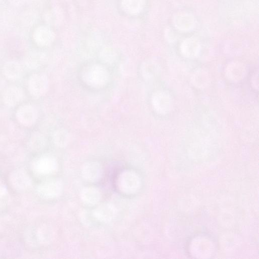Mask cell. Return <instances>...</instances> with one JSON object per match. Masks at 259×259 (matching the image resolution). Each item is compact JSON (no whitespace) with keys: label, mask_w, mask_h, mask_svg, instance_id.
<instances>
[{"label":"cell","mask_w":259,"mask_h":259,"mask_svg":"<svg viewBox=\"0 0 259 259\" xmlns=\"http://www.w3.org/2000/svg\"><path fill=\"white\" fill-rule=\"evenodd\" d=\"M155 110L161 114H166L171 109L172 103L170 95L164 91H158L154 94L152 99Z\"/></svg>","instance_id":"ba28073f"},{"label":"cell","mask_w":259,"mask_h":259,"mask_svg":"<svg viewBox=\"0 0 259 259\" xmlns=\"http://www.w3.org/2000/svg\"><path fill=\"white\" fill-rule=\"evenodd\" d=\"M118 189L123 193L132 195L139 191L142 186L140 176L135 172L125 170L121 172L117 179Z\"/></svg>","instance_id":"6da1fadb"},{"label":"cell","mask_w":259,"mask_h":259,"mask_svg":"<svg viewBox=\"0 0 259 259\" xmlns=\"http://www.w3.org/2000/svg\"><path fill=\"white\" fill-rule=\"evenodd\" d=\"M12 186L17 190L24 191L32 185V181L27 172L24 169H19L14 171L10 176Z\"/></svg>","instance_id":"8992f818"},{"label":"cell","mask_w":259,"mask_h":259,"mask_svg":"<svg viewBox=\"0 0 259 259\" xmlns=\"http://www.w3.org/2000/svg\"><path fill=\"white\" fill-rule=\"evenodd\" d=\"M175 25L182 31H187L191 29L194 25V20L188 15L182 14L176 17Z\"/></svg>","instance_id":"e0dca14e"},{"label":"cell","mask_w":259,"mask_h":259,"mask_svg":"<svg viewBox=\"0 0 259 259\" xmlns=\"http://www.w3.org/2000/svg\"><path fill=\"white\" fill-rule=\"evenodd\" d=\"M53 140L54 143L59 147H66L69 141V134L63 131V130H60L55 133L53 137Z\"/></svg>","instance_id":"ac0fdd59"},{"label":"cell","mask_w":259,"mask_h":259,"mask_svg":"<svg viewBox=\"0 0 259 259\" xmlns=\"http://www.w3.org/2000/svg\"><path fill=\"white\" fill-rule=\"evenodd\" d=\"M16 116L20 123L25 126H30L36 122L38 112L34 106L26 104L21 106L18 109Z\"/></svg>","instance_id":"52a82bcc"},{"label":"cell","mask_w":259,"mask_h":259,"mask_svg":"<svg viewBox=\"0 0 259 259\" xmlns=\"http://www.w3.org/2000/svg\"><path fill=\"white\" fill-rule=\"evenodd\" d=\"M245 67L239 63L230 64L226 70V75L228 78L234 82L242 80L245 77Z\"/></svg>","instance_id":"9a60e30c"},{"label":"cell","mask_w":259,"mask_h":259,"mask_svg":"<svg viewBox=\"0 0 259 259\" xmlns=\"http://www.w3.org/2000/svg\"><path fill=\"white\" fill-rule=\"evenodd\" d=\"M33 170L37 174L47 175L54 173L58 168L56 160L51 156H43L33 164Z\"/></svg>","instance_id":"277c9868"},{"label":"cell","mask_w":259,"mask_h":259,"mask_svg":"<svg viewBox=\"0 0 259 259\" xmlns=\"http://www.w3.org/2000/svg\"><path fill=\"white\" fill-rule=\"evenodd\" d=\"M3 71L7 78L15 81L22 76L23 73V68L20 63L17 61H10L4 66Z\"/></svg>","instance_id":"4fadbf2b"},{"label":"cell","mask_w":259,"mask_h":259,"mask_svg":"<svg viewBox=\"0 0 259 259\" xmlns=\"http://www.w3.org/2000/svg\"><path fill=\"white\" fill-rule=\"evenodd\" d=\"M80 197L84 204L88 205H94L100 201L101 194L97 188L88 186L82 190Z\"/></svg>","instance_id":"7c38bea8"},{"label":"cell","mask_w":259,"mask_h":259,"mask_svg":"<svg viewBox=\"0 0 259 259\" xmlns=\"http://www.w3.org/2000/svg\"><path fill=\"white\" fill-rule=\"evenodd\" d=\"M9 193L4 181L0 178V207H4L9 202Z\"/></svg>","instance_id":"d6986e66"},{"label":"cell","mask_w":259,"mask_h":259,"mask_svg":"<svg viewBox=\"0 0 259 259\" xmlns=\"http://www.w3.org/2000/svg\"><path fill=\"white\" fill-rule=\"evenodd\" d=\"M103 169L101 165L95 162L85 164L82 170V174L85 180L91 182L98 181L102 177Z\"/></svg>","instance_id":"30bf717a"},{"label":"cell","mask_w":259,"mask_h":259,"mask_svg":"<svg viewBox=\"0 0 259 259\" xmlns=\"http://www.w3.org/2000/svg\"><path fill=\"white\" fill-rule=\"evenodd\" d=\"M24 97L23 90L16 86L8 87L3 94L4 103L9 107L16 106L23 100Z\"/></svg>","instance_id":"8fae6325"},{"label":"cell","mask_w":259,"mask_h":259,"mask_svg":"<svg viewBox=\"0 0 259 259\" xmlns=\"http://www.w3.org/2000/svg\"><path fill=\"white\" fill-rule=\"evenodd\" d=\"M204 72H198L197 74L195 75L194 80L195 84L197 85L198 87H205L208 83V81L209 79H207V73H205L203 75Z\"/></svg>","instance_id":"ffe728a7"},{"label":"cell","mask_w":259,"mask_h":259,"mask_svg":"<svg viewBox=\"0 0 259 259\" xmlns=\"http://www.w3.org/2000/svg\"><path fill=\"white\" fill-rule=\"evenodd\" d=\"M92 213L96 220L107 223L110 222L115 217L116 210L112 204L105 203L97 207Z\"/></svg>","instance_id":"9c48e42d"},{"label":"cell","mask_w":259,"mask_h":259,"mask_svg":"<svg viewBox=\"0 0 259 259\" xmlns=\"http://www.w3.org/2000/svg\"><path fill=\"white\" fill-rule=\"evenodd\" d=\"M62 190V183L56 179L45 181L40 184L37 188L39 195L46 199L57 198L61 195Z\"/></svg>","instance_id":"3957f363"},{"label":"cell","mask_w":259,"mask_h":259,"mask_svg":"<svg viewBox=\"0 0 259 259\" xmlns=\"http://www.w3.org/2000/svg\"><path fill=\"white\" fill-rule=\"evenodd\" d=\"M182 54L187 57H195L197 56L201 50L199 42L193 39L185 40L181 45Z\"/></svg>","instance_id":"5bb4252c"},{"label":"cell","mask_w":259,"mask_h":259,"mask_svg":"<svg viewBox=\"0 0 259 259\" xmlns=\"http://www.w3.org/2000/svg\"><path fill=\"white\" fill-rule=\"evenodd\" d=\"M109 79L108 71L103 66L95 64L85 71L83 80L90 86L100 88L105 86Z\"/></svg>","instance_id":"7a4b0ae2"},{"label":"cell","mask_w":259,"mask_h":259,"mask_svg":"<svg viewBox=\"0 0 259 259\" xmlns=\"http://www.w3.org/2000/svg\"><path fill=\"white\" fill-rule=\"evenodd\" d=\"M29 90L31 94L36 97L44 95L49 88L47 77L42 74L32 75L29 81Z\"/></svg>","instance_id":"5b68a950"},{"label":"cell","mask_w":259,"mask_h":259,"mask_svg":"<svg viewBox=\"0 0 259 259\" xmlns=\"http://www.w3.org/2000/svg\"><path fill=\"white\" fill-rule=\"evenodd\" d=\"M145 5L144 0H122V6L124 10L131 14L140 13Z\"/></svg>","instance_id":"2e32d148"}]
</instances>
